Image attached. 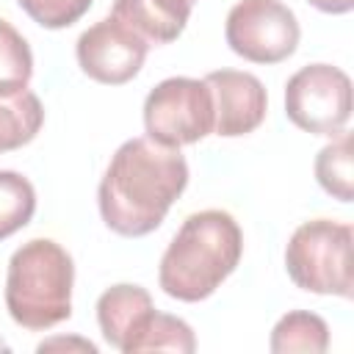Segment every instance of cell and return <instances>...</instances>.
<instances>
[{
  "label": "cell",
  "instance_id": "cell-9",
  "mask_svg": "<svg viewBox=\"0 0 354 354\" xmlns=\"http://www.w3.org/2000/svg\"><path fill=\"white\" fill-rule=\"evenodd\" d=\"M213 100V133L224 138H238L254 133L268 111V97L263 83L252 72L218 69L205 75Z\"/></svg>",
  "mask_w": 354,
  "mask_h": 354
},
{
  "label": "cell",
  "instance_id": "cell-8",
  "mask_svg": "<svg viewBox=\"0 0 354 354\" xmlns=\"http://www.w3.org/2000/svg\"><path fill=\"white\" fill-rule=\"evenodd\" d=\"M147 50L149 44L111 14L83 30L75 47L80 69L105 86H122L133 80L144 66Z\"/></svg>",
  "mask_w": 354,
  "mask_h": 354
},
{
  "label": "cell",
  "instance_id": "cell-19",
  "mask_svg": "<svg viewBox=\"0 0 354 354\" xmlns=\"http://www.w3.org/2000/svg\"><path fill=\"white\" fill-rule=\"evenodd\" d=\"M152 3H155L163 14H169L171 19H177V22H183V25H185L196 0H152Z\"/></svg>",
  "mask_w": 354,
  "mask_h": 354
},
{
  "label": "cell",
  "instance_id": "cell-12",
  "mask_svg": "<svg viewBox=\"0 0 354 354\" xmlns=\"http://www.w3.org/2000/svg\"><path fill=\"white\" fill-rule=\"evenodd\" d=\"M268 346L277 354H290V351L321 354L329 348V326L315 313L293 310L277 321V326L271 329Z\"/></svg>",
  "mask_w": 354,
  "mask_h": 354
},
{
  "label": "cell",
  "instance_id": "cell-11",
  "mask_svg": "<svg viewBox=\"0 0 354 354\" xmlns=\"http://www.w3.org/2000/svg\"><path fill=\"white\" fill-rule=\"evenodd\" d=\"M44 122L41 100L33 91H19L14 97H0V155L19 149L36 138Z\"/></svg>",
  "mask_w": 354,
  "mask_h": 354
},
{
  "label": "cell",
  "instance_id": "cell-10",
  "mask_svg": "<svg viewBox=\"0 0 354 354\" xmlns=\"http://www.w3.org/2000/svg\"><path fill=\"white\" fill-rule=\"evenodd\" d=\"M155 315L152 296L141 285H113L97 299V324L102 337L119 348L122 354H130L138 335L147 329L149 318Z\"/></svg>",
  "mask_w": 354,
  "mask_h": 354
},
{
  "label": "cell",
  "instance_id": "cell-14",
  "mask_svg": "<svg viewBox=\"0 0 354 354\" xmlns=\"http://www.w3.org/2000/svg\"><path fill=\"white\" fill-rule=\"evenodd\" d=\"M111 17L124 22L130 30H136L149 47L152 44H169L183 33V22L163 14L152 0H113Z\"/></svg>",
  "mask_w": 354,
  "mask_h": 354
},
{
  "label": "cell",
  "instance_id": "cell-3",
  "mask_svg": "<svg viewBox=\"0 0 354 354\" xmlns=\"http://www.w3.org/2000/svg\"><path fill=\"white\" fill-rule=\"evenodd\" d=\"M75 263L53 238L22 243L6 271V307L14 324L44 332L72 315Z\"/></svg>",
  "mask_w": 354,
  "mask_h": 354
},
{
  "label": "cell",
  "instance_id": "cell-7",
  "mask_svg": "<svg viewBox=\"0 0 354 354\" xmlns=\"http://www.w3.org/2000/svg\"><path fill=\"white\" fill-rule=\"evenodd\" d=\"M299 19L282 0H238L224 25L230 50L252 64H279L299 47Z\"/></svg>",
  "mask_w": 354,
  "mask_h": 354
},
{
  "label": "cell",
  "instance_id": "cell-4",
  "mask_svg": "<svg viewBox=\"0 0 354 354\" xmlns=\"http://www.w3.org/2000/svg\"><path fill=\"white\" fill-rule=\"evenodd\" d=\"M285 268L301 290L351 299V224L332 218L299 224L285 246Z\"/></svg>",
  "mask_w": 354,
  "mask_h": 354
},
{
  "label": "cell",
  "instance_id": "cell-2",
  "mask_svg": "<svg viewBox=\"0 0 354 354\" xmlns=\"http://www.w3.org/2000/svg\"><path fill=\"white\" fill-rule=\"evenodd\" d=\"M241 254L243 232L238 221L227 210H199L180 224L166 246L158 282L177 301H202L238 268Z\"/></svg>",
  "mask_w": 354,
  "mask_h": 354
},
{
  "label": "cell",
  "instance_id": "cell-21",
  "mask_svg": "<svg viewBox=\"0 0 354 354\" xmlns=\"http://www.w3.org/2000/svg\"><path fill=\"white\" fill-rule=\"evenodd\" d=\"M61 346H66V348H72V346H77V348H83V351H97V346L94 343H88V340H64V337H58V340H47V343H41L39 346V351H44V348H61Z\"/></svg>",
  "mask_w": 354,
  "mask_h": 354
},
{
  "label": "cell",
  "instance_id": "cell-1",
  "mask_svg": "<svg viewBox=\"0 0 354 354\" xmlns=\"http://www.w3.org/2000/svg\"><path fill=\"white\" fill-rule=\"evenodd\" d=\"M185 185L188 163L180 147H166L147 136L130 138L113 152L100 180V216L113 232L141 238L163 224Z\"/></svg>",
  "mask_w": 354,
  "mask_h": 354
},
{
  "label": "cell",
  "instance_id": "cell-20",
  "mask_svg": "<svg viewBox=\"0 0 354 354\" xmlns=\"http://www.w3.org/2000/svg\"><path fill=\"white\" fill-rule=\"evenodd\" d=\"M307 3L324 14H346L354 8V0H307Z\"/></svg>",
  "mask_w": 354,
  "mask_h": 354
},
{
  "label": "cell",
  "instance_id": "cell-16",
  "mask_svg": "<svg viewBox=\"0 0 354 354\" xmlns=\"http://www.w3.org/2000/svg\"><path fill=\"white\" fill-rule=\"evenodd\" d=\"M36 210V191L19 171L0 169V241L22 230Z\"/></svg>",
  "mask_w": 354,
  "mask_h": 354
},
{
  "label": "cell",
  "instance_id": "cell-17",
  "mask_svg": "<svg viewBox=\"0 0 354 354\" xmlns=\"http://www.w3.org/2000/svg\"><path fill=\"white\" fill-rule=\"evenodd\" d=\"M194 348H196L194 329L183 318L166 315V313H158L155 310V315L149 318L147 329L133 343L130 354H141V351H177V354H191Z\"/></svg>",
  "mask_w": 354,
  "mask_h": 354
},
{
  "label": "cell",
  "instance_id": "cell-6",
  "mask_svg": "<svg viewBox=\"0 0 354 354\" xmlns=\"http://www.w3.org/2000/svg\"><path fill=\"white\" fill-rule=\"evenodd\" d=\"M288 119L313 136L343 133L351 116V80L332 64H310L290 75L285 86Z\"/></svg>",
  "mask_w": 354,
  "mask_h": 354
},
{
  "label": "cell",
  "instance_id": "cell-15",
  "mask_svg": "<svg viewBox=\"0 0 354 354\" xmlns=\"http://www.w3.org/2000/svg\"><path fill=\"white\" fill-rule=\"evenodd\" d=\"M33 77V53L25 36L0 19V97H14L28 88Z\"/></svg>",
  "mask_w": 354,
  "mask_h": 354
},
{
  "label": "cell",
  "instance_id": "cell-18",
  "mask_svg": "<svg viewBox=\"0 0 354 354\" xmlns=\"http://www.w3.org/2000/svg\"><path fill=\"white\" fill-rule=\"evenodd\" d=\"M17 3L33 22H39L41 28H50V30L69 28L91 6V0H17Z\"/></svg>",
  "mask_w": 354,
  "mask_h": 354
},
{
  "label": "cell",
  "instance_id": "cell-13",
  "mask_svg": "<svg viewBox=\"0 0 354 354\" xmlns=\"http://www.w3.org/2000/svg\"><path fill=\"white\" fill-rule=\"evenodd\" d=\"M315 180L329 196L340 202L354 199V152L348 133H337L332 144L315 155Z\"/></svg>",
  "mask_w": 354,
  "mask_h": 354
},
{
  "label": "cell",
  "instance_id": "cell-5",
  "mask_svg": "<svg viewBox=\"0 0 354 354\" xmlns=\"http://www.w3.org/2000/svg\"><path fill=\"white\" fill-rule=\"evenodd\" d=\"M147 138L166 147L196 144L213 133V100L205 80L166 77L144 100Z\"/></svg>",
  "mask_w": 354,
  "mask_h": 354
}]
</instances>
